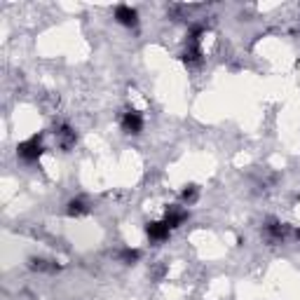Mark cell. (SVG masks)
<instances>
[{"label": "cell", "mask_w": 300, "mask_h": 300, "mask_svg": "<svg viewBox=\"0 0 300 300\" xmlns=\"http://www.w3.org/2000/svg\"><path fill=\"white\" fill-rule=\"evenodd\" d=\"M17 153H19V157H22V160L35 162L45 153V145H42V141H40L38 136H33L31 141H24V143H19Z\"/></svg>", "instance_id": "1"}, {"label": "cell", "mask_w": 300, "mask_h": 300, "mask_svg": "<svg viewBox=\"0 0 300 300\" xmlns=\"http://www.w3.org/2000/svg\"><path fill=\"white\" fill-rule=\"evenodd\" d=\"M115 19H117V24L129 26V28H134L136 24H139V14H136V10L129 7V5H117L115 7Z\"/></svg>", "instance_id": "2"}, {"label": "cell", "mask_w": 300, "mask_h": 300, "mask_svg": "<svg viewBox=\"0 0 300 300\" xmlns=\"http://www.w3.org/2000/svg\"><path fill=\"white\" fill-rule=\"evenodd\" d=\"M122 129L127 134H141V129H143V117H141V113H136V111H127V113H124Z\"/></svg>", "instance_id": "3"}, {"label": "cell", "mask_w": 300, "mask_h": 300, "mask_svg": "<svg viewBox=\"0 0 300 300\" xmlns=\"http://www.w3.org/2000/svg\"><path fill=\"white\" fill-rule=\"evenodd\" d=\"M145 234L150 237V242H164L169 237V225L164 221L162 223H148L145 225Z\"/></svg>", "instance_id": "4"}, {"label": "cell", "mask_w": 300, "mask_h": 300, "mask_svg": "<svg viewBox=\"0 0 300 300\" xmlns=\"http://www.w3.org/2000/svg\"><path fill=\"white\" fill-rule=\"evenodd\" d=\"M188 221V211H183V209H169L167 211V218H164V223L169 225V230L178 228L181 223Z\"/></svg>", "instance_id": "5"}, {"label": "cell", "mask_w": 300, "mask_h": 300, "mask_svg": "<svg viewBox=\"0 0 300 300\" xmlns=\"http://www.w3.org/2000/svg\"><path fill=\"white\" fill-rule=\"evenodd\" d=\"M75 141H78V136H75V132H73L68 124H61L59 127V143H61V148H73L75 145Z\"/></svg>", "instance_id": "6"}, {"label": "cell", "mask_w": 300, "mask_h": 300, "mask_svg": "<svg viewBox=\"0 0 300 300\" xmlns=\"http://www.w3.org/2000/svg\"><path fill=\"white\" fill-rule=\"evenodd\" d=\"M202 56V50H200V42H195V40H190L188 42V50L183 52V61L185 63H197Z\"/></svg>", "instance_id": "7"}, {"label": "cell", "mask_w": 300, "mask_h": 300, "mask_svg": "<svg viewBox=\"0 0 300 300\" xmlns=\"http://www.w3.org/2000/svg\"><path fill=\"white\" fill-rule=\"evenodd\" d=\"M267 232L272 234L274 239H284L286 237V232H289V228H286L284 223H279V221H270L267 223Z\"/></svg>", "instance_id": "8"}, {"label": "cell", "mask_w": 300, "mask_h": 300, "mask_svg": "<svg viewBox=\"0 0 300 300\" xmlns=\"http://www.w3.org/2000/svg\"><path fill=\"white\" fill-rule=\"evenodd\" d=\"M66 211H68V216H82V213H87V206H84L82 200H71Z\"/></svg>", "instance_id": "9"}, {"label": "cell", "mask_w": 300, "mask_h": 300, "mask_svg": "<svg viewBox=\"0 0 300 300\" xmlns=\"http://www.w3.org/2000/svg\"><path fill=\"white\" fill-rule=\"evenodd\" d=\"M120 258H122V263H127V265H132V263H136L141 258V253L136 249H124L122 253H120Z\"/></svg>", "instance_id": "10"}, {"label": "cell", "mask_w": 300, "mask_h": 300, "mask_svg": "<svg viewBox=\"0 0 300 300\" xmlns=\"http://www.w3.org/2000/svg\"><path fill=\"white\" fill-rule=\"evenodd\" d=\"M197 195H200V192H197V185H188V188L183 190V195H181V197H183L185 204H192V202L197 200Z\"/></svg>", "instance_id": "11"}, {"label": "cell", "mask_w": 300, "mask_h": 300, "mask_svg": "<svg viewBox=\"0 0 300 300\" xmlns=\"http://www.w3.org/2000/svg\"><path fill=\"white\" fill-rule=\"evenodd\" d=\"M295 234H298V239H300V230H298V232H295Z\"/></svg>", "instance_id": "12"}]
</instances>
